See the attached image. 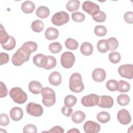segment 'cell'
<instances>
[{
  "instance_id": "obj_18",
  "label": "cell",
  "mask_w": 133,
  "mask_h": 133,
  "mask_svg": "<svg viewBox=\"0 0 133 133\" xmlns=\"http://www.w3.org/2000/svg\"><path fill=\"white\" fill-rule=\"evenodd\" d=\"M37 44L32 41L26 42L23 43L21 47L22 50H23L26 53L30 55L33 52L36 51V50L37 49Z\"/></svg>"
},
{
  "instance_id": "obj_16",
  "label": "cell",
  "mask_w": 133,
  "mask_h": 133,
  "mask_svg": "<svg viewBox=\"0 0 133 133\" xmlns=\"http://www.w3.org/2000/svg\"><path fill=\"white\" fill-rule=\"evenodd\" d=\"M23 115V112L21 108L15 107L12 108L10 111V118L14 121H19L22 119Z\"/></svg>"
},
{
  "instance_id": "obj_15",
  "label": "cell",
  "mask_w": 133,
  "mask_h": 133,
  "mask_svg": "<svg viewBox=\"0 0 133 133\" xmlns=\"http://www.w3.org/2000/svg\"><path fill=\"white\" fill-rule=\"evenodd\" d=\"M106 72L101 68L95 69L92 73V78L96 82H102L105 79Z\"/></svg>"
},
{
  "instance_id": "obj_40",
  "label": "cell",
  "mask_w": 133,
  "mask_h": 133,
  "mask_svg": "<svg viewBox=\"0 0 133 133\" xmlns=\"http://www.w3.org/2000/svg\"><path fill=\"white\" fill-rule=\"evenodd\" d=\"M71 17L73 20L76 22H82L85 19V15L81 12H74L72 13Z\"/></svg>"
},
{
  "instance_id": "obj_19",
  "label": "cell",
  "mask_w": 133,
  "mask_h": 133,
  "mask_svg": "<svg viewBox=\"0 0 133 133\" xmlns=\"http://www.w3.org/2000/svg\"><path fill=\"white\" fill-rule=\"evenodd\" d=\"M48 81L50 84L54 86L59 85L62 82V76L60 73L57 71L52 72L48 77Z\"/></svg>"
},
{
  "instance_id": "obj_33",
  "label": "cell",
  "mask_w": 133,
  "mask_h": 133,
  "mask_svg": "<svg viewBox=\"0 0 133 133\" xmlns=\"http://www.w3.org/2000/svg\"><path fill=\"white\" fill-rule=\"evenodd\" d=\"M119 83L114 79H110L106 83V87L111 91H114L118 90Z\"/></svg>"
},
{
  "instance_id": "obj_28",
  "label": "cell",
  "mask_w": 133,
  "mask_h": 133,
  "mask_svg": "<svg viewBox=\"0 0 133 133\" xmlns=\"http://www.w3.org/2000/svg\"><path fill=\"white\" fill-rule=\"evenodd\" d=\"M97 119L101 123H106L108 122L111 118L110 114L105 111H102L97 114Z\"/></svg>"
},
{
  "instance_id": "obj_1",
  "label": "cell",
  "mask_w": 133,
  "mask_h": 133,
  "mask_svg": "<svg viewBox=\"0 0 133 133\" xmlns=\"http://www.w3.org/2000/svg\"><path fill=\"white\" fill-rule=\"evenodd\" d=\"M69 88L74 92H82L84 89V85L82 82L81 75L78 73H74L70 76L69 79Z\"/></svg>"
},
{
  "instance_id": "obj_25",
  "label": "cell",
  "mask_w": 133,
  "mask_h": 133,
  "mask_svg": "<svg viewBox=\"0 0 133 133\" xmlns=\"http://www.w3.org/2000/svg\"><path fill=\"white\" fill-rule=\"evenodd\" d=\"M81 2L78 0L69 1L66 4V9L70 12H73L78 9Z\"/></svg>"
},
{
  "instance_id": "obj_22",
  "label": "cell",
  "mask_w": 133,
  "mask_h": 133,
  "mask_svg": "<svg viewBox=\"0 0 133 133\" xmlns=\"http://www.w3.org/2000/svg\"><path fill=\"white\" fill-rule=\"evenodd\" d=\"M35 8V5L33 2L30 1H26L22 3L21 5V10L25 14L32 13Z\"/></svg>"
},
{
  "instance_id": "obj_44",
  "label": "cell",
  "mask_w": 133,
  "mask_h": 133,
  "mask_svg": "<svg viewBox=\"0 0 133 133\" xmlns=\"http://www.w3.org/2000/svg\"><path fill=\"white\" fill-rule=\"evenodd\" d=\"M9 119L6 114L2 113L0 115V125L2 126H6L9 123Z\"/></svg>"
},
{
  "instance_id": "obj_37",
  "label": "cell",
  "mask_w": 133,
  "mask_h": 133,
  "mask_svg": "<svg viewBox=\"0 0 133 133\" xmlns=\"http://www.w3.org/2000/svg\"><path fill=\"white\" fill-rule=\"evenodd\" d=\"M109 59L110 61L112 63H114V64L117 63L120 61L121 59V55L118 52L113 51L109 54Z\"/></svg>"
},
{
  "instance_id": "obj_32",
  "label": "cell",
  "mask_w": 133,
  "mask_h": 133,
  "mask_svg": "<svg viewBox=\"0 0 133 133\" xmlns=\"http://www.w3.org/2000/svg\"><path fill=\"white\" fill-rule=\"evenodd\" d=\"M77 102V98L73 95H69L64 98V103L65 106L69 107H73Z\"/></svg>"
},
{
  "instance_id": "obj_3",
  "label": "cell",
  "mask_w": 133,
  "mask_h": 133,
  "mask_svg": "<svg viewBox=\"0 0 133 133\" xmlns=\"http://www.w3.org/2000/svg\"><path fill=\"white\" fill-rule=\"evenodd\" d=\"M43 97L42 102L44 105L49 107L53 105L56 102V94L54 90L49 87L43 88L41 91Z\"/></svg>"
},
{
  "instance_id": "obj_49",
  "label": "cell",
  "mask_w": 133,
  "mask_h": 133,
  "mask_svg": "<svg viewBox=\"0 0 133 133\" xmlns=\"http://www.w3.org/2000/svg\"><path fill=\"white\" fill-rule=\"evenodd\" d=\"M43 132H52V133H55V132H57V133H63L64 132V130L63 129V128H62L60 126H55L53 127L52 128H51V129L50 130H49L48 131H44Z\"/></svg>"
},
{
  "instance_id": "obj_11",
  "label": "cell",
  "mask_w": 133,
  "mask_h": 133,
  "mask_svg": "<svg viewBox=\"0 0 133 133\" xmlns=\"http://www.w3.org/2000/svg\"><path fill=\"white\" fill-rule=\"evenodd\" d=\"M118 121L122 125H127L130 123L131 117L128 110L122 109L119 110L117 114Z\"/></svg>"
},
{
  "instance_id": "obj_24",
  "label": "cell",
  "mask_w": 133,
  "mask_h": 133,
  "mask_svg": "<svg viewBox=\"0 0 133 133\" xmlns=\"http://www.w3.org/2000/svg\"><path fill=\"white\" fill-rule=\"evenodd\" d=\"M36 15L42 19H45L49 15L50 11L47 7L41 6L38 7L36 10Z\"/></svg>"
},
{
  "instance_id": "obj_2",
  "label": "cell",
  "mask_w": 133,
  "mask_h": 133,
  "mask_svg": "<svg viewBox=\"0 0 133 133\" xmlns=\"http://www.w3.org/2000/svg\"><path fill=\"white\" fill-rule=\"evenodd\" d=\"M9 94L13 101L17 104H23L26 102L28 99L26 94L19 87L11 88L9 91Z\"/></svg>"
},
{
  "instance_id": "obj_5",
  "label": "cell",
  "mask_w": 133,
  "mask_h": 133,
  "mask_svg": "<svg viewBox=\"0 0 133 133\" xmlns=\"http://www.w3.org/2000/svg\"><path fill=\"white\" fill-rule=\"evenodd\" d=\"M70 19L69 15L64 11H61L55 14L51 18V22L57 26H61L66 24Z\"/></svg>"
},
{
  "instance_id": "obj_35",
  "label": "cell",
  "mask_w": 133,
  "mask_h": 133,
  "mask_svg": "<svg viewBox=\"0 0 133 133\" xmlns=\"http://www.w3.org/2000/svg\"><path fill=\"white\" fill-rule=\"evenodd\" d=\"M119 87L118 90L120 92H127L130 89V85L129 83L124 80L119 81Z\"/></svg>"
},
{
  "instance_id": "obj_31",
  "label": "cell",
  "mask_w": 133,
  "mask_h": 133,
  "mask_svg": "<svg viewBox=\"0 0 133 133\" xmlns=\"http://www.w3.org/2000/svg\"><path fill=\"white\" fill-rule=\"evenodd\" d=\"M117 102L118 104L121 106H126L128 105L130 102V98L125 94H121L117 97Z\"/></svg>"
},
{
  "instance_id": "obj_36",
  "label": "cell",
  "mask_w": 133,
  "mask_h": 133,
  "mask_svg": "<svg viewBox=\"0 0 133 133\" xmlns=\"http://www.w3.org/2000/svg\"><path fill=\"white\" fill-rule=\"evenodd\" d=\"M49 50L52 54L59 53L62 50V46L58 42H54L49 44L48 46Z\"/></svg>"
},
{
  "instance_id": "obj_4",
  "label": "cell",
  "mask_w": 133,
  "mask_h": 133,
  "mask_svg": "<svg viewBox=\"0 0 133 133\" xmlns=\"http://www.w3.org/2000/svg\"><path fill=\"white\" fill-rule=\"evenodd\" d=\"M30 55L26 53L21 48H19L12 55L11 58L12 63L15 66H20L24 62L29 60Z\"/></svg>"
},
{
  "instance_id": "obj_29",
  "label": "cell",
  "mask_w": 133,
  "mask_h": 133,
  "mask_svg": "<svg viewBox=\"0 0 133 133\" xmlns=\"http://www.w3.org/2000/svg\"><path fill=\"white\" fill-rule=\"evenodd\" d=\"M16 44V42L15 38L13 36L10 35L8 41L6 43L1 45L3 48L5 50H11L15 47Z\"/></svg>"
},
{
  "instance_id": "obj_46",
  "label": "cell",
  "mask_w": 133,
  "mask_h": 133,
  "mask_svg": "<svg viewBox=\"0 0 133 133\" xmlns=\"http://www.w3.org/2000/svg\"><path fill=\"white\" fill-rule=\"evenodd\" d=\"M8 94V90L6 85L2 82H0V97H5Z\"/></svg>"
},
{
  "instance_id": "obj_34",
  "label": "cell",
  "mask_w": 133,
  "mask_h": 133,
  "mask_svg": "<svg viewBox=\"0 0 133 133\" xmlns=\"http://www.w3.org/2000/svg\"><path fill=\"white\" fill-rule=\"evenodd\" d=\"M9 36L7 32L5 31V28L3 27L2 24H1V28H0V43L1 45H3L6 43L9 38Z\"/></svg>"
},
{
  "instance_id": "obj_13",
  "label": "cell",
  "mask_w": 133,
  "mask_h": 133,
  "mask_svg": "<svg viewBox=\"0 0 133 133\" xmlns=\"http://www.w3.org/2000/svg\"><path fill=\"white\" fill-rule=\"evenodd\" d=\"M114 103L113 99L110 96H101L99 98L98 105L102 108L110 109Z\"/></svg>"
},
{
  "instance_id": "obj_30",
  "label": "cell",
  "mask_w": 133,
  "mask_h": 133,
  "mask_svg": "<svg viewBox=\"0 0 133 133\" xmlns=\"http://www.w3.org/2000/svg\"><path fill=\"white\" fill-rule=\"evenodd\" d=\"M65 47L71 50H74L78 48V44L77 42L72 38H68L65 42Z\"/></svg>"
},
{
  "instance_id": "obj_20",
  "label": "cell",
  "mask_w": 133,
  "mask_h": 133,
  "mask_svg": "<svg viewBox=\"0 0 133 133\" xmlns=\"http://www.w3.org/2000/svg\"><path fill=\"white\" fill-rule=\"evenodd\" d=\"M45 37L50 41L56 39L59 36L58 30L53 27L48 28L45 32Z\"/></svg>"
},
{
  "instance_id": "obj_26",
  "label": "cell",
  "mask_w": 133,
  "mask_h": 133,
  "mask_svg": "<svg viewBox=\"0 0 133 133\" xmlns=\"http://www.w3.org/2000/svg\"><path fill=\"white\" fill-rule=\"evenodd\" d=\"M97 50L101 53H105L109 50V43L107 39L99 40L97 44Z\"/></svg>"
},
{
  "instance_id": "obj_41",
  "label": "cell",
  "mask_w": 133,
  "mask_h": 133,
  "mask_svg": "<svg viewBox=\"0 0 133 133\" xmlns=\"http://www.w3.org/2000/svg\"><path fill=\"white\" fill-rule=\"evenodd\" d=\"M47 57L48 58V62L44 69L46 70H50L55 68L57 64L56 59L52 56H47Z\"/></svg>"
},
{
  "instance_id": "obj_10",
  "label": "cell",
  "mask_w": 133,
  "mask_h": 133,
  "mask_svg": "<svg viewBox=\"0 0 133 133\" xmlns=\"http://www.w3.org/2000/svg\"><path fill=\"white\" fill-rule=\"evenodd\" d=\"M119 74L123 77L132 79L133 77V65L131 64H123L118 69Z\"/></svg>"
},
{
  "instance_id": "obj_42",
  "label": "cell",
  "mask_w": 133,
  "mask_h": 133,
  "mask_svg": "<svg viewBox=\"0 0 133 133\" xmlns=\"http://www.w3.org/2000/svg\"><path fill=\"white\" fill-rule=\"evenodd\" d=\"M92 19L94 21H95L96 22H104L107 18V16L106 14H105V12H104L102 11H100L99 12L95 15L92 17Z\"/></svg>"
},
{
  "instance_id": "obj_38",
  "label": "cell",
  "mask_w": 133,
  "mask_h": 133,
  "mask_svg": "<svg viewBox=\"0 0 133 133\" xmlns=\"http://www.w3.org/2000/svg\"><path fill=\"white\" fill-rule=\"evenodd\" d=\"M94 32L98 36L102 37L107 34V28L103 25H97L94 29Z\"/></svg>"
},
{
  "instance_id": "obj_39",
  "label": "cell",
  "mask_w": 133,
  "mask_h": 133,
  "mask_svg": "<svg viewBox=\"0 0 133 133\" xmlns=\"http://www.w3.org/2000/svg\"><path fill=\"white\" fill-rule=\"evenodd\" d=\"M109 43V50L114 51L118 47V42L115 37H110L108 39Z\"/></svg>"
},
{
  "instance_id": "obj_9",
  "label": "cell",
  "mask_w": 133,
  "mask_h": 133,
  "mask_svg": "<svg viewBox=\"0 0 133 133\" xmlns=\"http://www.w3.org/2000/svg\"><path fill=\"white\" fill-rule=\"evenodd\" d=\"M99 96L95 94H89L84 96L81 99L83 105L86 107H94L98 104Z\"/></svg>"
},
{
  "instance_id": "obj_48",
  "label": "cell",
  "mask_w": 133,
  "mask_h": 133,
  "mask_svg": "<svg viewBox=\"0 0 133 133\" xmlns=\"http://www.w3.org/2000/svg\"><path fill=\"white\" fill-rule=\"evenodd\" d=\"M124 18L126 22L129 24L133 23V13L132 11H127L124 15Z\"/></svg>"
},
{
  "instance_id": "obj_6",
  "label": "cell",
  "mask_w": 133,
  "mask_h": 133,
  "mask_svg": "<svg viewBox=\"0 0 133 133\" xmlns=\"http://www.w3.org/2000/svg\"><path fill=\"white\" fill-rule=\"evenodd\" d=\"M75 61V56L70 51H65L61 56L60 62L62 66L64 68L70 69L72 68Z\"/></svg>"
},
{
  "instance_id": "obj_7",
  "label": "cell",
  "mask_w": 133,
  "mask_h": 133,
  "mask_svg": "<svg viewBox=\"0 0 133 133\" xmlns=\"http://www.w3.org/2000/svg\"><path fill=\"white\" fill-rule=\"evenodd\" d=\"M26 111L28 114L35 117L41 116L43 113V109L42 105L32 102L26 105Z\"/></svg>"
},
{
  "instance_id": "obj_21",
  "label": "cell",
  "mask_w": 133,
  "mask_h": 133,
  "mask_svg": "<svg viewBox=\"0 0 133 133\" xmlns=\"http://www.w3.org/2000/svg\"><path fill=\"white\" fill-rule=\"evenodd\" d=\"M93 46L88 42H84L82 44L80 50L81 53L85 56H90L93 52Z\"/></svg>"
},
{
  "instance_id": "obj_14",
  "label": "cell",
  "mask_w": 133,
  "mask_h": 133,
  "mask_svg": "<svg viewBox=\"0 0 133 133\" xmlns=\"http://www.w3.org/2000/svg\"><path fill=\"white\" fill-rule=\"evenodd\" d=\"M33 62L36 66L44 69L47 64L48 58L46 56L42 54H38L33 57Z\"/></svg>"
},
{
  "instance_id": "obj_8",
  "label": "cell",
  "mask_w": 133,
  "mask_h": 133,
  "mask_svg": "<svg viewBox=\"0 0 133 133\" xmlns=\"http://www.w3.org/2000/svg\"><path fill=\"white\" fill-rule=\"evenodd\" d=\"M82 9L92 17L97 15L100 11L99 5L89 1H85L83 3Z\"/></svg>"
},
{
  "instance_id": "obj_45",
  "label": "cell",
  "mask_w": 133,
  "mask_h": 133,
  "mask_svg": "<svg viewBox=\"0 0 133 133\" xmlns=\"http://www.w3.org/2000/svg\"><path fill=\"white\" fill-rule=\"evenodd\" d=\"M9 55L5 52H1L0 54V65H2L6 64L9 62Z\"/></svg>"
},
{
  "instance_id": "obj_47",
  "label": "cell",
  "mask_w": 133,
  "mask_h": 133,
  "mask_svg": "<svg viewBox=\"0 0 133 133\" xmlns=\"http://www.w3.org/2000/svg\"><path fill=\"white\" fill-rule=\"evenodd\" d=\"M61 112L65 116L70 117L73 112V109L71 108V107L64 105L61 108Z\"/></svg>"
},
{
  "instance_id": "obj_27",
  "label": "cell",
  "mask_w": 133,
  "mask_h": 133,
  "mask_svg": "<svg viewBox=\"0 0 133 133\" xmlns=\"http://www.w3.org/2000/svg\"><path fill=\"white\" fill-rule=\"evenodd\" d=\"M44 23L41 20H36L33 21L31 24L32 30L36 33H39L42 31L44 29Z\"/></svg>"
},
{
  "instance_id": "obj_17",
  "label": "cell",
  "mask_w": 133,
  "mask_h": 133,
  "mask_svg": "<svg viewBox=\"0 0 133 133\" xmlns=\"http://www.w3.org/2000/svg\"><path fill=\"white\" fill-rule=\"evenodd\" d=\"M28 89L31 93L37 95L41 93L43 89V86L39 82L32 81L30 82L28 86Z\"/></svg>"
},
{
  "instance_id": "obj_50",
  "label": "cell",
  "mask_w": 133,
  "mask_h": 133,
  "mask_svg": "<svg viewBox=\"0 0 133 133\" xmlns=\"http://www.w3.org/2000/svg\"><path fill=\"white\" fill-rule=\"evenodd\" d=\"M68 132H80V131L77 128H72L68 130Z\"/></svg>"
},
{
  "instance_id": "obj_23",
  "label": "cell",
  "mask_w": 133,
  "mask_h": 133,
  "mask_svg": "<svg viewBox=\"0 0 133 133\" xmlns=\"http://www.w3.org/2000/svg\"><path fill=\"white\" fill-rule=\"evenodd\" d=\"M86 118L85 114L82 111H76L72 115V121L76 124L83 122Z\"/></svg>"
},
{
  "instance_id": "obj_43",
  "label": "cell",
  "mask_w": 133,
  "mask_h": 133,
  "mask_svg": "<svg viewBox=\"0 0 133 133\" xmlns=\"http://www.w3.org/2000/svg\"><path fill=\"white\" fill-rule=\"evenodd\" d=\"M37 128L36 126L33 124H28L23 127V132L24 133L27 132H32V133H36L37 132Z\"/></svg>"
},
{
  "instance_id": "obj_12",
  "label": "cell",
  "mask_w": 133,
  "mask_h": 133,
  "mask_svg": "<svg viewBox=\"0 0 133 133\" xmlns=\"http://www.w3.org/2000/svg\"><path fill=\"white\" fill-rule=\"evenodd\" d=\"M101 128L100 125L94 121H88L84 125V130L86 133H97Z\"/></svg>"
}]
</instances>
